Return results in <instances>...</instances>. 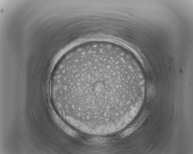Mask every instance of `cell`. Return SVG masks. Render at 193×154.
I'll return each instance as SVG.
<instances>
[{"instance_id":"1","label":"cell","mask_w":193,"mask_h":154,"mask_svg":"<svg viewBox=\"0 0 193 154\" xmlns=\"http://www.w3.org/2000/svg\"><path fill=\"white\" fill-rule=\"evenodd\" d=\"M143 76L128 53L102 41L78 45L65 53L50 79L55 110L70 125L95 135L113 134L136 116Z\"/></svg>"}]
</instances>
